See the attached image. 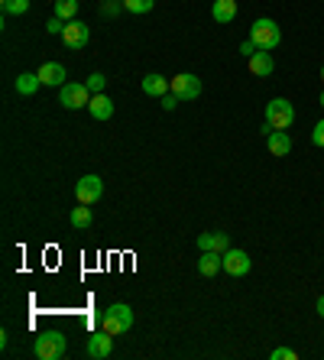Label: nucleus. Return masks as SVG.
Returning <instances> with one entry per match:
<instances>
[{"label": "nucleus", "mask_w": 324, "mask_h": 360, "mask_svg": "<svg viewBox=\"0 0 324 360\" xmlns=\"http://www.w3.org/2000/svg\"><path fill=\"white\" fill-rule=\"evenodd\" d=\"M72 228H78V230L91 228V208H88V205H78V208H72Z\"/></svg>", "instance_id": "20"}, {"label": "nucleus", "mask_w": 324, "mask_h": 360, "mask_svg": "<svg viewBox=\"0 0 324 360\" xmlns=\"http://www.w3.org/2000/svg\"><path fill=\"white\" fill-rule=\"evenodd\" d=\"M211 17H214V23H221V26H231L233 19H237V0H214Z\"/></svg>", "instance_id": "12"}, {"label": "nucleus", "mask_w": 324, "mask_h": 360, "mask_svg": "<svg viewBox=\"0 0 324 360\" xmlns=\"http://www.w3.org/2000/svg\"><path fill=\"white\" fill-rule=\"evenodd\" d=\"M176 104H178V97L172 95V91H169V95H162V107H166V111H176Z\"/></svg>", "instance_id": "29"}, {"label": "nucleus", "mask_w": 324, "mask_h": 360, "mask_svg": "<svg viewBox=\"0 0 324 360\" xmlns=\"http://www.w3.org/2000/svg\"><path fill=\"white\" fill-rule=\"evenodd\" d=\"M153 3L156 0H123V10H130V13H149Z\"/></svg>", "instance_id": "22"}, {"label": "nucleus", "mask_w": 324, "mask_h": 360, "mask_svg": "<svg viewBox=\"0 0 324 360\" xmlns=\"http://www.w3.org/2000/svg\"><path fill=\"white\" fill-rule=\"evenodd\" d=\"M84 85H88V91H91V95H101V91H104V85H107V78H104V75H98V72H94V75L88 78Z\"/></svg>", "instance_id": "24"}, {"label": "nucleus", "mask_w": 324, "mask_h": 360, "mask_svg": "<svg viewBox=\"0 0 324 360\" xmlns=\"http://www.w3.org/2000/svg\"><path fill=\"white\" fill-rule=\"evenodd\" d=\"M39 81L46 88H62L65 85V65L62 62H46L39 68Z\"/></svg>", "instance_id": "11"}, {"label": "nucleus", "mask_w": 324, "mask_h": 360, "mask_svg": "<svg viewBox=\"0 0 324 360\" xmlns=\"http://www.w3.org/2000/svg\"><path fill=\"white\" fill-rule=\"evenodd\" d=\"M46 29H49V33H56V36H62V33H65V19L62 17H52L46 23Z\"/></svg>", "instance_id": "26"}, {"label": "nucleus", "mask_w": 324, "mask_h": 360, "mask_svg": "<svg viewBox=\"0 0 324 360\" xmlns=\"http://www.w3.org/2000/svg\"><path fill=\"white\" fill-rule=\"evenodd\" d=\"M59 104L68 107V111H78V107H88L91 104V91H88V85H68L65 81L62 88H59Z\"/></svg>", "instance_id": "5"}, {"label": "nucleus", "mask_w": 324, "mask_h": 360, "mask_svg": "<svg viewBox=\"0 0 324 360\" xmlns=\"http://www.w3.org/2000/svg\"><path fill=\"white\" fill-rule=\"evenodd\" d=\"M311 143H315V146H324V120L315 123V130H311Z\"/></svg>", "instance_id": "27"}, {"label": "nucleus", "mask_w": 324, "mask_h": 360, "mask_svg": "<svg viewBox=\"0 0 324 360\" xmlns=\"http://www.w3.org/2000/svg\"><path fill=\"white\" fill-rule=\"evenodd\" d=\"M266 123L272 130H288L295 123V107L288 104L286 97H272L266 104Z\"/></svg>", "instance_id": "4"}, {"label": "nucleus", "mask_w": 324, "mask_h": 360, "mask_svg": "<svg viewBox=\"0 0 324 360\" xmlns=\"http://www.w3.org/2000/svg\"><path fill=\"white\" fill-rule=\"evenodd\" d=\"M143 91H146L149 97H162V95L172 91V81L162 78V75H146V78H143Z\"/></svg>", "instance_id": "18"}, {"label": "nucleus", "mask_w": 324, "mask_h": 360, "mask_svg": "<svg viewBox=\"0 0 324 360\" xmlns=\"http://www.w3.org/2000/svg\"><path fill=\"white\" fill-rule=\"evenodd\" d=\"M88 39H91V29H88V23H82V19H68V23H65L62 42L68 49H84V46H88Z\"/></svg>", "instance_id": "8"}, {"label": "nucleus", "mask_w": 324, "mask_h": 360, "mask_svg": "<svg viewBox=\"0 0 324 360\" xmlns=\"http://www.w3.org/2000/svg\"><path fill=\"white\" fill-rule=\"evenodd\" d=\"M198 250H217V253H224V250H231V237L221 234V230L201 234V237H198Z\"/></svg>", "instance_id": "16"}, {"label": "nucleus", "mask_w": 324, "mask_h": 360, "mask_svg": "<svg viewBox=\"0 0 324 360\" xmlns=\"http://www.w3.org/2000/svg\"><path fill=\"white\" fill-rule=\"evenodd\" d=\"M250 266H253V260L247 250H237V246L224 250V269H227V276H247Z\"/></svg>", "instance_id": "9"}, {"label": "nucleus", "mask_w": 324, "mask_h": 360, "mask_svg": "<svg viewBox=\"0 0 324 360\" xmlns=\"http://www.w3.org/2000/svg\"><path fill=\"white\" fill-rule=\"evenodd\" d=\"M111 351H114V334L111 331H94L91 338H88V357H98V360H104V357H111Z\"/></svg>", "instance_id": "10"}, {"label": "nucleus", "mask_w": 324, "mask_h": 360, "mask_svg": "<svg viewBox=\"0 0 324 360\" xmlns=\"http://www.w3.org/2000/svg\"><path fill=\"white\" fill-rule=\"evenodd\" d=\"M240 52H243V56H247V58H253V56H256V52H259V49H256V42H253V39H247V42H243V46H240Z\"/></svg>", "instance_id": "28"}, {"label": "nucleus", "mask_w": 324, "mask_h": 360, "mask_svg": "<svg viewBox=\"0 0 324 360\" xmlns=\"http://www.w3.org/2000/svg\"><path fill=\"white\" fill-rule=\"evenodd\" d=\"M33 351H36L39 360H59L68 351V341H65L62 331H46L36 338V347H33Z\"/></svg>", "instance_id": "3"}, {"label": "nucleus", "mask_w": 324, "mask_h": 360, "mask_svg": "<svg viewBox=\"0 0 324 360\" xmlns=\"http://www.w3.org/2000/svg\"><path fill=\"white\" fill-rule=\"evenodd\" d=\"M101 195H104L101 175H82V179L75 182V198H78V205H94V201H101Z\"/></svg>", "instance_id": "6"}, {"label": "nucleus", "mask_w": 324, "mask_h": 360, "mask_svg": "<svg viewBox=\"0 0 324 360\" xmlns=\"http://www.w3.org/2000/svg\"><path fill=\"white\" fill-rule=\"evenodd\" d=\"M75 13H78V0H56V17L68 23V19H75Z\"/></svg>", "instance_id": "21"}, {"label": "nucleus", "mask_w": 324, "mask_h": 360, "mask_svg": "<svg viewBox=\"0 0 324 360\" xmlns=\"http://www.w3.org/2000/svg\"><path fill=\"white\" fill-rule=\"evenodd\" d=\"M39 88H43V81H39V72H20V78H17V91L20 95H36Z\"/></svg>", "instance_id": "19"}, {"label": "nucleus", "mask_w": 324, "mask_h": 360, "mask_svg": "<svg viewBox=\"0 0 324 360\" xmlns=\"http://www.w3.org/2000/svg\"><path fill=\"white\" fill-rule=\"evenodd\" d=\"M88 111H91L94 120H111L114 117V101L107 95H91V104H88Z\"/></svg>", "instance_id": "15"}, {"label": "nucleus", "mask_w": 324, "mask_h": 360, "mask_svg": "<svg viewBox=\"0 0 324 360\" xmlns=\"http://www.w3.org/2000/svg\"><path fill=\"white\" fill-rule=\"evenodd\" d=\"M318 315H321V318H324V295H321V299H318Z\"/></svg>", "instance_id": "30"}, {"label": "nucleus", "mask_w": 324, "mask_h": 360, "mask_svg": "<svg viewBox=\"0 0 324 360\" xmlns=\"http://www.w3.org/2000/svg\"><path fill=\"white\" fill-rule=\"evenodd\" d=\"M101 328H104V331H111L114 338L123 334V331H130V328H133V308L123 305V302L111 305L107 312H101Z\"/></svg>", "instance_id": "2"}, {"label": "nucleus", "mask_w": 324, "mask_h": 360, "mask_svg": "<svg viewBox=\"0 0 324 360\" xmlns=\"http://www.w3.org/2000/svg\"><path fill=\"white\" fill-rule=\"evenodd\" d=\"M321 107H324V91H321Z\"/></svg>", "instance_id": "31"}, {"label": "nucleus", "mask_w": 324, "mask_h": 360, "mask_svg": "<svg viewBox=\"0 0 324 360\" xmlns=\"http://www.w3.org/2000/svg\"><path fill=\"white\" fill-rule=\"evenodd\" d=\"M247 62H250L253 78H269L272 72H276V62H272V56H269V52H263V49H259L253 58H247Z\"/></svg>", "instance_id": "14"}, {"label": "nucleus", "mask_w": 324, "mask_h": 360, "mask_svg": "<svg viewBox=\"0 0 324 360\" xmlns=\"http://www.w3.org/2000/svg\"><path fill=\"white\" fill-rule=\"evenodd\" d=\"M250 39L256 42V49H263V52H272V49H279V42H282V29H279L276 19L259 17L256 23L250 26Z\"/></svg>", "instance_id": "1"}, {"label": "nucleus", "mask_w": 324, "mask_h": 360, "mask_svg": "<svg viewBox=\"0 0 324 360\" xmlns=\"http://www.w3.org/2000/svg\"><path fill=\"white\" fill-rule=\"evenodd\" d=\"M321 81H324V65H321Z\"/></svg>", "instance_id": "32"}, {"label": "nucleus", "mask_w": 324, "mask_h": 360, "mask_svg": "<svg viewBox=\"0 0 324 360\" xmlns=\"http://www.w3.org/2000/svg\"><path fill=\"white\" fill-rule=\"evenodd\" d=\"M172 95L178 101H194V97H201V78L192 75V72H182V75L172 78Z\"/></svg>", "instance_id": "7"}, {"label": "nucleus", "mask_w": 324, "mask_h": 360, "mask_svg": "<svg viewBox=\"0 0 324 360\" xmlns=\"http://www.w3.org/2000/svg\"><path fill=\"white\" fill-rule=\"evenodd\" d=\"M26 10H29V0H3V13L20 17V13H26Z\"/></svg>", "instance_id": "23"}, {"label": "nucleus", "mask_w": 324, "mask_h": 360, "mask_svg": "<svg viewBox=\"0 0 324 360\" xmlns=\"http://www.w3.org/2000/svg\"><path fill=\"white\" fill-rule=\"evenodd\" d=\"M269 357H272V360H298V354L292 351V347H276Z\"/></svg>", "instance_id": "25"}, {"label": "nucleus", "mask_w": 324, "mask_h": 360, "mask_svg": "<svg viewBox=\"0 0 324 360\" xmlns=\"http://www.w3.org/2000/svg\"><path fill=\"white\" fill-rule=\"evenodd\" d=\"M221 269H224V253H217V250H201L198 273H201V276H217Z\"/></svg>", "instance_id": "13"}, {"label": "nucleus", "mask_w": 324, "mask_h": 360, "mask_svg": "<svg viewBox=\"0 0 324 360\" xmlns=\"http://www.w3.org/2000/svg\"><path fill=\"white\" fill-rule=\"evenodd\" d=\"M266 146L272 156H288L292 152V140H288V133L286 130H272L266 136Z\"/></svg>", "instance_id": "17"}]
</instances>
